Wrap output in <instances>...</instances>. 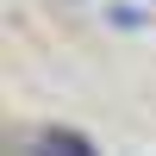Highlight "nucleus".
Returning <instances> with one entry per match:
<instances>
[{"instance_id": "nucleus-1", "label": "nucleus", "mask_w": 156, "mask_h": 156, "mask_svg": "<svg viewBox=\"0 0 156 156\" xmlns=\"http://www.w3.org/2000/svg\"><path fill=\"white\" fill-rule=\"evenodd\" d=\"M25 156H94V144L75 137V131H31Z\"/></svg>"}]
</instances>
